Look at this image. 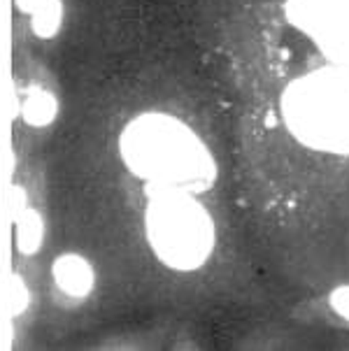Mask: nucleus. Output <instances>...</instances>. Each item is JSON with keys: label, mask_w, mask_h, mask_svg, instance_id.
Returning <instances> with one entry per match:
<instances>
[{"label": "nucleus", "mask_w": 349, "mask_h": 351, "mask_svg": "<svg viewBox=\"0 0 349 351\" xmlns=\"http://www.w3.org/2000/svg\"><path fill=\"white\" fill-rule=\"evenodd\" d=\"M121 160L147 186L210 191L217 163L210 147L189 123L165 112H142L119 135Z\"/></svg>", "instance_id": "nucleus-1"}, {"label": "nucleus", "mask_w": 349, "mask_h": 351, "mask_svg": "<svg viewBox=\"0 0 349 351\" xmlns=\"http://www.w3.org/2000/svg\"><path fill=\"white\" fill-rule=\"evenodd\" d=\"M51 275H54L56 287L70 298H86L96 287V272L82 254H61L51 263Z\"/></svg>", "instance_id": "nucleus-5"}, {"label": "nucleus", "mask_w": 349, "mask_h": 351, "mask_svg": "<svg viewBox=\"0 0 349 351\" xmlns=\"http://www.w3.org/2000/svg\"><path fill=\"white\" fill-rule=\"evenodd\" d=\"M282 119L293 140L307 149L349 156V70H312L284 88Z\"/></svg>", "instance_id": "nucleus-2"}, {"label": "nucleus", "mask_w": 349, "mask_h": 351, "mask_svg": "<svg viewBox=\"0 0 349 351\" xmlns=\"http://www.w3.org/2000/svg\"><path fill=\"white\" fill-rule=\"evenodd\" d=\"M26 300H28L26 287L21 284V279L14 277L10 282V289H8V302H10L12 314H21L23 309H26Z\"/></svg>", "instance_id": "nucleus-10"}, {"label": "nucleus", "mask_w": 349, "mask_h": 351, "mask_svg": "<svg viewBox=\"0 0 349 351\" xmlns=\"http://www.w3.org/2000/svg\"><path fill=\"white\" fill-rule=\"evenodd\" d=\"M284 14L330 65L349 70V0H287Z\"/></svg>", "instance_id": "nucleus-4"}, {"label": "nucleus", "mask_w": 349, "mask_h": 351, "mask_svg": "<svg viewBox=\"0 0 349 351\" xmlns=\"http://www.w3.org/2000/svg\"><path fill=\"white\" fill-rule=\"evenodd\" d=\"M58 114V100L47 88H33L21 103V119L33 128H45Z\"/></svg>", "instance_id": "nucleus-6"}, {"label": "nucleus", "mask_w": 349, "mask_h": 351, "mask_svg": "<svg viewBox=\"0 0 349 351\" xmlns=\"http://www.w3.org/2000/svg\"><path fill=\"white\" fill-rule=\"evenodd\" d=\"M43 3L45 0H14V5L23 12V14H33V12L38 10Z\"/></svg>", "instance_id": "nucleus-11"}, {"label": "nucleus", "mask_w": 349, "mask_h": 351, "mask_svg": "<svg viewBox=\"0 0 349 351\" xmlns=\"http://www.w3.org/2000/svg\"><path fill=\"white\" fill-rule=\"evenodd\" d=\"M145 233L154 256L177 272L203 267L215 252L217 230L212 214L196 193L147 186Z\"/></svg>", "instance_id": "nucleus-3"}, {"label": "nucleus", "mask_w": 349, "mask_h": 351, "mask_svg": "<svg viewBox=\"0 0 349 351\" xmlns=\"http://www.w3.org/2000/svg\"><path fill=\"white\" fill-rule=\"evenodd\" d=\"M45 240V223L38 210H23L21 217L16 219L14 230V245L23 256H33L43 247Z\"/></svg>", "instance_id": "nucleus-7"}, {"label": "nucleus", "mask_w": 349, "mask_h": 351, "mask_svg": "<svg viewBox=\"0 0 349 351\" xmlns=\"http://www.w3.org/2000/svg\"><path fill=\"white\" fill-rule=\"evenodd\" d=\"M328 305L340 319L349 321V284H340V287H335L330 291Z\"/></svg>", "instance_id": "nucleus-9"}, {"label": "nucleus", "mask_w": 349, "mask_h": 351, "mask_svg": "<svg viewBox=\"0 0 349 351\" xmlns=\"http://www.w3.org/2000/svg\"><path fill=\"white\" fill-rule=\"evenodd\" d=\"M31 16V31L33 35L43 40L56 38L63 26V0H45Z\"/></svg>", "instance_id": "nucleus-8"}]
</instances>
